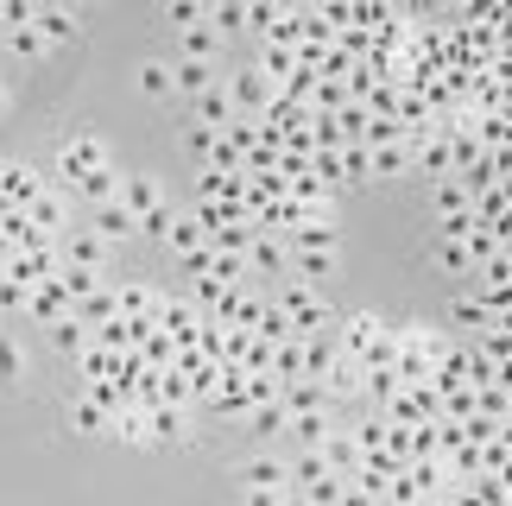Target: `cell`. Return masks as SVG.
Returning a JSON list of instances; mask_svg holds the SVG:
<instances>
[{
  "instance_id": "52a82bcc",
  "label": "cell",
  "mask_w": 512,
  "mask_h": 506,
  "mask_svg": "<svg viewBox=\"0 0 512 506\" xmlns=\"http://www.w3.org/2000/svg\"><path fill=\"white\" fill-rule=\"evenodd\" d=\"M121 203L133 209V216H159L165 209V190H159V178H146V171H127V184H121Z\"/></svg>"
},
{
  "instance_id": "681fc988",
  "label": "cell",
  "mask_w": 512,
  "mask_h": 506,
  "mask_svg": "<svg viewBox=\"0 0 512 506\" xmlns=\"http://www.w3.org/2000/svg\"><path fill=\"white\" fill-rule=\"evenodd\" d=\"M342 171L348 178H373V152L367 146H342Z\"/></svg>"
},
{
  "instance_id": "7a4b0ae2",
  "label": "cell",
  "mask_w": 512,
  "mask_h": 506,
  "mask_svg": "<svg viewBox=\"0 0 512 506\" xmlns=\"http://www.w3.org/2000/svg\"><path fill=\"white\" fill-rule=\"evenodd\" d=\"M222 89H228V102L241 108V114H253V121H266V108L279 102V83H272V76H266L260 64H241V70H234Z\"/></svg>"
},
{
  "instance_id": "f1b7e54d",
  "label": "cell",
  "mask_w": 512,
  "mask_h": 506,
  "mask_svg": "<svg viewBox=\"0 0 512 506\" xmlns=\"http://www.w3.org/2000/svg\"><path fill=\"white\" fill-rule=\"evenodd\" d=\"M260 70L272 76V83H291V76H298V51H285V45H260Z\"/></svg>"
},
{
  "instance_id": "db71d44e",
  "label": "cell",
  "mask_w": 512,
  "mask_h": 506,
  "mask_svg": "<svg viewBox=\"0 0 512 506\" xmlns=\"http://www.w3.org/2000/svg\"><path fill=\"white\" fill-rule=\"evenodd\" d=\"M7 102H13V95H7V83H0V114H7Z\"/></svg>"
},
{
  "instance_id": "11a10c76",
  "label": "cell",
  "mask_w": 512,
  "mask_h": 506,
  "mask_svg": "<svg viewBox=\"0 0 512 506\" xmlns=\"http://www.w3.org/2000/svg\"><path fill=\"white\" fill-rule=\"evenodd\" d=\"M0 279H7V272H0Z\"/></svg>"
},
{
  "instance_id": "e0dca14e",
  "label": "cell",
  "mask_w": 512,
  "mask_h": 506,
  "mask_svg": "<svg viewBox=\"0 0 512 506\" xmlns=\"http://www.w3.org/2000/svg\"><path fill=\"white\" fill-rule=\"evenodd\" d=\"M247 488H291V456H253L241 469Z\"/></svg>"
},
{
  "instance_id": "2e32d148",
  "label": "cell",
  "mask_w": 512,
  "mask_h": 506,
  "mask_svg": "<svg viewBox=\"0 0 512 506\" xmlns=\"http://www.w3.org/2000/svg\"><path fill=\"white\" fill-rule=\"evenodd\" d=\"M165 247L177 253V260H190V253H203V247H209V228L196 222V209H184V216L171 222V235H165Z\"/></svg>"
},
{
  "instance_id": "60d3db41",
  "label": "cell",
  "mask_w": 512,
  "mask_h": 506,
  "mask_svg": "<svg viewBox=\"0 0 512 506\" xmlns=\"http://www.w3.org/2000/svg\"><path fill=\"white\" fill-rule=\"evenodd\" d=\"M215 51H222L215 26H190V32H184V51H177V57H215Z\"/></svg>"
},
{
  "instance_id": "d6a6232c",
  "label": "cell",
  "mask_w": 512,
  "mask_h": 506,
  "mask_svg": "<svg viewBox=\"0 0 512 506\" xmlns=\"http://www.w3.org/2000/svg\"><path fill=\"white\" fill-rule=\"evenodd\" d=\"M247 424H253V437H279V431H291V412L285 405H253Z\"/></svg>"
},
{
  "instance_id": "30bf717a",
  "label": "cell",
  "mask_w": 512,
  "mask_h": 506,
  "mask_svg": "<svg viewBox=\"0 0 512 506\" xmlns=\"http://www.w3.org/2000/svg\"><path fill=\"white\" fill-rule=\"evenodd\" d=\"M380 336H386V323L373 317V310H361V317H348V323H342V336H336V342H342V355L361 361V355H367V348L380 342Z\"/></svg>"
},
{
  "instance_id": "4dcf8cb0",
  "label": "cell",
  "mask_w": 512,
  "mask_h": 506,
  "mask_svg": "<svg viewBox=\"0 0 512 506\" xmlns=\"http://www.w3.org/2000/svg\"><path fill=\"white\" fill-rule=\"evenodd\" d=\"M57 285H64L76 304H83L89 291H102V279H95V266H64V260H57Z\"/></svg>"
},
{
  "instance_id": "f907efd6",
  "label": "cell",
  "mask_w": 512,
  "mask_h": 506,
  "mask_svg": "<svg viewBox=\"0 0 512 506\" xmlns=\"http://www.w3.org/2000/svg\"><path fill=\"white\" fill-rule=\"evenodd\" d=\"M0 304H19V310H26V304H32V285H19V279H0Z\"/></svg>"
},
{
  "instance_id": "b9f144b4",
  "label": "cell",
  "mask_w": 512,
  "mask_h": 506,
  "mask_svg": "<svg viewBox=\"0 0 512 506\" xmlns=\"http://www.w3.org/2000/svg\"><path fill=\"white\" fill-rule=\"evenodd\" d=\"M209 26H215V38H222V32H241L247 26V7H241V0H222V7H209Z\"/></svg>"
},
{
  "instance_id": "ba28073f",
  "label": "cell",
  "mask_w": 512,
  "mask_h": 506,
  "mask_svg": "<svg viewBox=\"0 0 512 506\" xmlns=\"http://www.w3.org/2000/svg\"><path fill=\"white\" fill-rule=\"evenodd\" d=\"M32 26H38V38H45V45L57 51V45H70V38H76L83 13H76V7H38V13H32Z\"/></svg>"
},
{
  "instance_id": "f6af8a7d",
  "label": "cell",
  "mask_w": 512,
  "mask_h": 506,
  "mask_svg": "<svg viewBox=\"0 0 512 506\" xmlns=\"http://www.w3.org/2000/svg\"><path fill=\"white\" fill-rule=\"evenodd\" d=\"M215 140H222V133H215V127H203V121H190V127H184V146H190V152H196V159H203V165H209Z\"/></svg>"
},
{
  "instance_id": "8d00e7d4",
  "label": "cell",
  "mask_w": 512,
  "mask_h": 506,
  "mask_svg": "<svg viewBox=\"0 0 512 506\" xmlns=\"http://www.w3.org/2000/svg\"><path fill=\"white\" fill-rule=\"evenodd\" d=\"M437 228H443V241H468V235L481 228V216H475V209H443Z\"/></svg>"
},
{
  "instance_id": "3957f363",
  "label": "cell",
  "mask_w": 512,
  "mask_h": 506,
  "mask_svg": "<svg viewBox=\"0 0 512 506\" xmlns=\"http://www.w3.org/2000/svg\"><path fill=\"white\" fill-rule=\"evenodd\" d=\"M102 165H108V146L95 140V133H70L64 152H57V171H64L70 184H83L89 171H102Z\"/></svg>"
},
{
  "instance_id": "f35d334b",
  "label": "cell",
  "mask_w": 512,
  "mask_h": 506,
  "mask_svg": "<svg viewBox=\"0 0 512 506\" xmlns=\"http://www.w3.org/2000/svg\"><path fill=\"white\" fill-rule=\"evenodd\" d=\"M165 19H171L177 32H190V26H209V7H203V0H171Z\"/></svg>"
},
{
  "instance_id": "4fadbf2b",
  "label": "cell",
  "mask_w": 512,
  "mask_h": 506,
  "mask_svg": "<svg viewBox=\"0 0 512 506\" xmlns=\"http://www.w3.org/2000/svg\"><path fill=\"white\" fill-rule=\"evenodd\" d=\"M95 235H102V241H127V235H140V216H133V209L121 203V197H114V203H102V209H95Z\"/></svg>"
},
{
  "instance_id": "ffe728a7",
  "label": "cell",
  "mask_w": 512,
  "mask_h": 506,
  "mask_svg": "<svg viewBox=\"0 0 512 506\" xmlns=\"http://www.w3.org/2000/svg\"><path fill=\"white\" fill-rule=\"evenodd\" d=\"M342 361V342L336 336H310L304 342V380H329V367Z\"/></svg>"
},
{
  "instance_id": "4316f807",
  "label": "cell",
  "mask_w": 512,
  "mask_h": 506,
  "mask_svg": "<svg viewBox=\"0 0 512 506\" xmlns=\"http://www.w3.org/2000/svg\"><path fill=\"white\" fill-rule=\"evenodd\" d=\"M323 475H336L323 450H298V456H291V488H317Z\"/></svg>"
},
{
  "instance_id": "7c38bea8",
  "label": "cell",
  "mask_w": 512,
  "mask_h": 506,
  "mask_svg": "<svg viewBox=\"0 0 512 506\" xmlns=\"http://www.w3.org/2000/svg\"><path fill=\"white\" fill-rule=\"evenodd\" d=\"M108 431L127 437V443H152V405H146V399H127L121 412L108 418Z\"/></svg>"
},
{
  "instance_id": "44dd1931",
  "label": "cell",
  "mask_w": 512,
  "mask_h": 506,
  "mask_svg": "<svg viewBox=\"0 0 512 506\" xmlns=\"http://www.w3.org/2000/svg\"><path fill=\"white\" fill-rule=\"evenodd\" d=\"M76 374H83L89 386H102V380H114V374H121V355L95 342V348H83V355H76Z\"/></svg>"
},
{
  "instance_id": "f546056e",
  "label": "cell",
  "mask_w": 512,
  "mask_h": 506,
  "mask_svg": "<svg viewBox=\"0 0 512 506\" xmlns=\"http://www.w3.org/2000/svg\"><path fill=\"white\" fill-rule=\"evenodd\" d=\"M336 222H298V253H336Z\"/></svg>"
},
{
  "instance_id": "8fae6325",
  "label": "cell",
  "mask_w": 512,
  "mask_h": 506,
  "mask_svg": "<svg viewBox=\"0 0 512 506\" xmlns=\"http://www.w3.org/2000/svg\"><path fill=\"white\" fill-rule=\"evenodd\" d=\"M57 260H64V266H102V260H108V241L95 235V228H83V235H64V241H57Z\"/></svg>"
},
{
  "instance_id": "9a60e30c",
  "label": "cell",
  "mask_w": 512,
  "mask_h": 506,
  "mask_svg": "<svg viewBox=\"0 0 512 506\" xmlns=\"http://www.w3.org/2000/svg\"><path fill=\"white\" fill-rule=\"evenodd\" d=\"M26 310H32V317H38V323H45V329H51L57 317H70V310H76V298H70V291H64V285H57V279H45V285H38V291H32V304H26Z\"/></svg>"
},
{
  "instance_id": "7bdbcfd3",
  "label": "cell",
  "mask_w": 512,
  "mask_h": 506,
  "mask_svg": "<svg viewBox=\"0 0 512 506\" xmlns=\"http://www.w3.org/2000/svg\"><path fill=\"white\" fill-rule=\"evenodd\" d=\"M456 323L462 329H487V323H500V317L487 310V298H456Z\"/></svg>"
},
{
  "instance_id": "7dc6e473",
  "label": "cell",
  "mask_w": 512,
  "mask_h": 506,
  "mask_svg": "<svg viewBox=\"0 0 512 506\" xmlns=\"http://www.w3.org/2000/svg\"><path fill=\"white\" fill-rule=\"evenodd\" d=\"M437 266L443 272H468V266H475V253H468V241H443L437 247Z\"/></svg>"
},
{
  "instance_id": "7402d4cb",
  "label": "cell",
  "mask_w": 512,
  "mask_h": 506,
  "mask_svg": "<svg viewBox=\"0 0 512 506\" xmlns=\"http://www.w3.org/2000/svg\"><path fill=\"white\" fill-rule=\"evenodd\" d=\"M279 405H285L291 418H298V412H323V405H329V386H323V380H291Z\"/></svg>"
},
{
  "instance_id": "cb8c5ba5",
  "label": "cell",
  "mask_w": 512,
  "mask_h": 506,
  "mask_svg": "<svg viewBox=\"0 0 512 506\" xmlns=\"http://www.w3.org/2000/svg\"><path fill=\"white\" fill-rule=\"evenodd\" d=\"M121 184H127V171H114V159H108L102 171H89V178L76 184V190H83V197H89L95 209H102V203H114V197H121Z\"/></svg>"
},
{
  "instance_id": "6da1fadb",
  "label": "cell",
  "mask_w": 512,
  "mask_h": 506,
  "mask_svg": "<svg viewBox=\"0 0 512 506\" xmlns=\"http://www.w3.org/2000/svg\"><path fill=\"white\" fill-rule=\"evenodd\" d=\"M272 304L291 317V336H323V323H329V304H323V291L317 285H304V279H285V285H272Z\"/></svg>"
},
{
  "instance_id": "ac0fdd59",
  "label": "cell",
  "mask_w": 512,
  "mask_h": 506,
  "mask_svg": "<svg viewBox=\"0 0 512 506\" xmlns=\"http://www.w3.org/2000/svg\"><path fill=\"white\" fill-rule=\"evenodd\" d=\"M89 336H95V329H89L83 317H76V310H70V317H57V323H51V348H57V355H83V348H95Z\"/></svg>"
},
{
  "instance_id": "277c9868",
  "label": "cell",
  "mask_w": 512,
  "mask_h": 506,
  "mask_svg": "<svg viewBox=\"0 0 512 506\" xmlns=\"http://www.w3.org/2000/svg\"><path fill=\"white\" fill-rule=\"evenodd\" d=\"M159 329L177 348H196V336H203V310H196V298H159Z\"/></svg>"
},
{
  "instance_id": "5bb4252c",
  "label": "cell",
  "mask_w": 512,
  "mask_h": 506,
  "mask_svg": "<svg viewBox=\"0 0 512 506\" xmlns=\"http://www.w3.org/2000/svg\"><path fill=\"white\" fill-rule=\"evenodd\" d=\"M411 159H418V171H430V178H449V171L462 165V152H456V140H424V146H411Z\"/></svg>"
},
{
  "instance_id": "f5cc1de1",
  "label": "cell",
  "mask_w": 512,
  "mask_h": 506,
  "mask_svg": "<svg viewBox=\"0 0 512 506\" xmlns=\"http://www.w3.org/2000/svg\"><path fill=\"white\" fill-rule=\"evenodd\" d=\"M285 506H317V500H310L304 488H291V494H285Z\"/></svg>"
},
{
  "instance_id": "74e56055",
  "label": "cell",
  "mask_w": 512,
  "mask_h": 506,
  "mask_svg": "<svg viewBox=\"0 0 512 506\" xmlns=\"http://www.w3.org/2000/svg\"><path fill=\"white\" fill-rule=\"evenodd\" d=\"M76 317H83L89 329H102V323L114 317V291H108V285H102V291H89V298L76 304Z\"/></svg>"
},
{
  "instance_id": "8992f818",
  "label": "cell",
  "mask_w": 512,
  "mask_h": 506,
  "mask_svg": "<svg viewBox=\"0 0 512 506\" xmlns=\"http://www.w3.org/2000/svg\"><path fill=\"white\" fill-rule=\"evenodd\" d=\"M209 89H222L215 83V57H177V95H184V102H203Z\"/></svg>"
},
{
  "instance_id": "d6986e66",
  "label": "cell",
  "mask_w": 512,
  "mask_h": 506,
  "mask_svg": "<svg viewBox=\"0 0 512 506\" xmlns=\"http://www.w3.org/2000/svg\"><path fill=\"white\" fill-rule=\"evenodd\" d=\"M291 431H298V450H323V443L336 437V418H329V405H323V412H298Z\"/></svg>"
},
{
  "instance_id": "484cf974",
  "label": "cell",
  "mask_w": 512,
  "mask_h": 506,
  "mask_svg": "<svg viewBox=\"0 0 512 506\" xmlns=\"http://www.w3.org/2000/svg\"><path fill=\"white\" fill-rule=\"evenodd\" d=\"M196 121H203V127H215V133H228L234 121H241V114H234V102H228V89H209L203 102H196Z\"/></svg>"
},
{
  "instance_id": "ee69618b",
  "label": "cell",
  "mask_w": 512,
  "mask_h": 506,
  "mask_svg": "<svg viewBox=\"0 0 512 506\" xmlns=\"http://www.w3.org/2000/svg\"><path fill=\"white\" fill-rule=\"evenodd\" d=\"M19 374H26V348H19L13 336H0V386L19 380Z\"/></svg>"
},
{
  "instance_id": "1f68e13d",
  "label": "cell",
  "mask_w": 512,
  "mask_h": 506,
  "mask_svg": "<svg viewBox=\"0 0 512 506\" xmlns=\"http://www.w3.org/2000/svg\"><path fill=\"white\" fill-rule=\"evenodd\" d=\"M336 272V253H291V279H304V285H317Z\"/></svg>"
},
{
  "instance_id": "e575fe53",
  "label": "cell",
  "mask_w": 512,
  "mask_h": 506,
  "mask_svg": "<svg viewBox=\"0 0 512 506\" xmlns=\"http://www.w3.org/2000/svg\"><path fill=\"white\" fill-rule=\"evenodd\" d=\"M108 405H95V393H83V399H76L70 405V424H76V431H108Z\"/></svg>"
},
{
  "instance_id": "816d5d0a",
  "label": "cell",
  "mask_w": 512,
  "mask_h": 506,
  "mask_svg": "<svg viewBox=\"0 0 512 506\" xmlns=\"http://www.w3.org/2000/svg\"><path fill=\"white\" fill-rule=\"evenodd\" d=\"M291 488H247V506H285Z\"/></svg>"
},
{
  "instance_id": "603a6c76",
  "label": "cell",
  "mask_w": 512,
  "mask_h": 506,
  "mask_svg": "<svg viewBox=\"0 0 512 506\" xmlns=\"http://www.w3.org/2000/svg\"><path fill=\"white\" fill-rule=\"evenodd\" d=\"M190 405H152V443H184Z\"/></svg>"
},
{
  "instance_id": "9c48e42d",
  "label": "cell",
  "mask_w": 512,
  "mask_h": 506,
  "mask_svg": "<svg viewBox=\"0 0 512 506\" xmlns=\"http://www.w3.org/2000/svg\"><path fill=\"white\" fill-rule=\"evenodd\" d=\"M323 386H329V405H348V399H361V393H367V367L354 361V355H342L336 367H329V380H323Z\"/></svg>"
},
{
  "instance_id": "d590c367",
  "label": "cell",
  "mask_w": 512,
  "mask_h": 506,
  "mask_svg": "<svg viewBox=\"0 0 512 506\" xmlns=\"http://www.w3.org/2000/svg\"><path fill=\"white\" fill-rule=\"evenodd\" d=\"M354 443H361V456H367V450H386V443H392V424H386L380 412H361V431H354Z\"/></svg>"
},
{
  "instance_id": "83f0119b",
  "label": "cell",
  "mask_w": 512,
  "mask_h": 506,
  "mask_svg": "<svg viewBox=\"0 0 512 506\" xmlns=\"http://www.w3.org/2000/svg\"><path fill=\"white\" fill-rule=\"evenodd\" d=\"M140 89L159 95V102H165V95H177V64H165V57H146V64H140Z\"/></svg>"
},
{
  "instance_id": "c3c4849f",
  "label": "cell",
  "mask_w": 512,
  "mask_h": 506,
  "mask_svg": "<svg viewBox=\"0 0 512 506\" xmlns=\"http://www.w3.org/2000/svg\"><path fill=\"white\" fill-rule=\"evenodd\" d=\"M399 393H405L399 367H392V374H367V399H386V405H392V399H399Z\"/></svg>"
},
{
  "instance_id": "ab89813d",
  "label": "cell",
  "mask_w": 512,
  "mask_h": 506,
  "mask_svg": "<svg viewBox=\"0 0 512 506\" xmlns=\"http://www.w3.org/2000/svg\"><path fill=\"white\" fill-rule=\"evenodd\" d=\"M0 38H7V51H19V57H45L51 51L45 38H38V26H13V32H0Z\"/></svg>"
},
{
  "instance_id": "836d02e7",
  "label": "cell",
  "mask_w": 512,
  "mask_h": 506,
  "mask_svg": "<svg viewBox=\"0 0 512 506\" xmlns=\"http://www.w3.org/2000/svg\"><path fill=\"white\" fill-rule=\"evenodd\" d=\"M411 171V140L405 146H373V178H399Z\"/></svg>"
},
{
  "instance_id": "bcb514c9",
  "label": "cell",
  "mask_w": 512,
  "mask_h": 506,
  "mask_svg": "<svg viewBox=\"0 0 512 506\" xmlns=\"http://www.w3.org/2000/svg\"><path fill=\"white\" fill-rule=\"evenodd\" d=\"M32 13H38V0H0V32L32 26Z\"/></svg>"
},
{
  "instance_id": "5b68a950",
  "label": "cell",
  "mask_w": 512,
  "mask_h": 506,
  "mask_svg": "<svg viewBox=\"0 0 512 506\" xmlns=\"http://www.w3.org/2000/svg\"><path fill=\"white\" fill-rule=\"evenodd\" d=\"M26 216H32V228H38V235H64V222H70V203L64 197H57V184H45V190H38V197L26 203Z\"/></svg>"
},
{
  "instance_id": "d4e9b609",
  "label": "cell",
  "mask_w": 512,
  "mask_h": 506,
  "mask_svg": "<svg viewBox=\"0 0 512 506\" xmlns=\"http://www.w3.org/2000/svg\"><path fill=\"white\" fill-rule=\"evenodd\" d=\"M323 456H329V469H336V475H361V443H354V431H336V437H329L323 443Z\"/></svg>"
}]
</instances>
